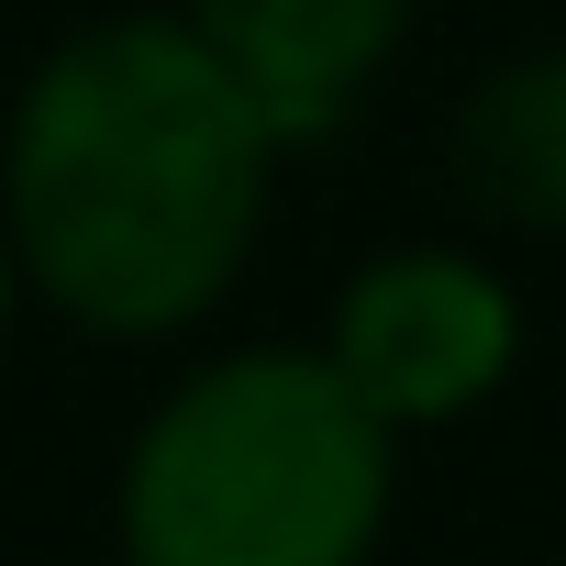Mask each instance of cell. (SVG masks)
I'll list each match as a JSON object with an SVG mask.
<instances>
[{"label":"cell","instance_id":"6da1fadb","mask_svg":"<svg viewBox=\"0 0 566 566\" xmlns=\"http://www.w3.org/2000/svg\"><path fill=\"white\" fill-rule=\"evenodd\" d=\"M277 134L233 67L156 12L67 34L12 112V255L90 334L200 323L266 222Z\"/></svg>","mask_w":566,"mask_h":566},{"label":"cell","instance_id":"5b68a950","mask_svg":"<svg viewBox=\"0 0 566 566\" xmlns=\"http://www.w3.org/2000/svg\"><path fill=\"white\" fill-rule=\"evenodd\" d=\"M455 189L478 222L511 233H566V45L511 56L467 90L455 112Z\"/></svg>","mask_w":566,"mask_h":566},{"label":"cell","instance_id":"8992f818","mask_svg":"<svg viewBox=\"0 0 566 566\" xmlns=\"http://www.w3.org/2000/svg\"><path fill=\"white\" fill-rule=\"evenodd\" d=\"M0 323H12V244H0Z\"/></svg>","mask_w":566,"mask_h":566},{"label":"cell","instance_id":"7a4b0ae2","mask_svg":"<svg viewBox=\"0 0 566 566\" xmlns=\"http://www.w3.org/2000/svg\"><path fill=\"white\" fill-rule=\"evenodd\" d=\"M400 433L334 356H222L123 455V566H367Z\"/></svg>","mask_w":566,"mask_h":566},{"label":"cell","instance_id":"277c9868","mask_svg":"<svg viewBox=\"0 0 566 566\" xmlns=\"http://www.w3.org/2000/svg\"><path fill=\"white\" fill-rule=\"evenodd\" d=\"M189 34L233 67L277 145L334 134L411 34V0H189Z\"/></svg>","mask_w":566,"mask_h":566},{"label":"cell","instance_id":"3957f363","mask_svg":"<svg viewBox=\"0 0 566 566\" xmlns=\"http://www.w3.org/2000/svg\"><path fill=\"white\" fill-rule=\"evenodd\" d=\"M334 378L389 422V433H422V422H455L478 411L511 356H522V301L489 255H455V244H400L378 266L345 277L334 301Z\"/></svg>","mask_w":566,"mask_h":566}]
</instances>
